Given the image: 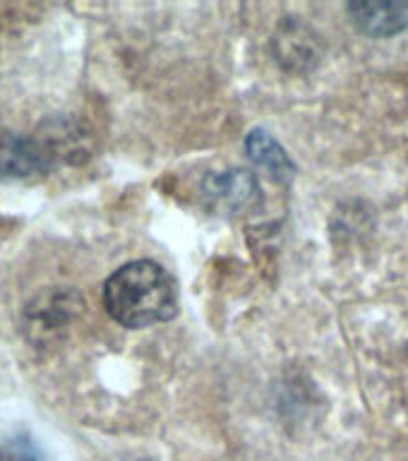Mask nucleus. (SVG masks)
Masks as SVG:
<instances>
[{"instance_id":"6e6552de","label":"nucleus","mask_w":408,"mask_h":461,"mask_svg":"<svg viewBox=\"0 0 408 461\" xmlns=\"http://www.w3.org/2000/svg\"><path fill=\"white\" fill-rule=\"evenodd\" d=\"M128 461H151V459H128Z\"/></svg>"},{"instance_id":"20e7f679","label":"nucleus","mask_w":408,"mask_h":461,"mask_svg":"<svg viewBox=\"0 0 408 461\" xmlns=\"http://www.w3.org/2000/svg\"><path fill=\"white\" fill-rule=\"evenodd\" d=\"M36 142L41 144L50 164H56L58 158L79 161V157L89 151V132L82 130V125L77 122L56 118V121L46 122L43 135L36 137Z\"/></svg>"},{"instance_id":"0eeeda50","label":"nucleus","mask_w":408,"mask_h":461,"mask_svg":"<svg viewBox=\"0 0 408 461\" xmlns=\"http://www.w3.org/2000/svg\"><path fill=\"white\" fill-rule=\"evenodd\" d=\"M0 461H39V456L27 439H14L10 445L0 447Z\"/></svg>"},{"instance_id":"39448f33","label":"nucleus","mask_w":408,"mask_h":461,"mask_svg":"<svg viewBox=\"0 0 408 461\" xmlns=\"http://www.w3.org/2000/svg\"><path fill=\"white\" fill-rule=\"evenodd\" d=\"M349 13L353 14L360 29L377 36L402 32L408 24V5H396V3H385V5L360 3V5L349 7Z\"/></svg>"},{"instance_id":"7ed1b4c3","label":"nucleus","mask_w":408,"mask_h":461,"mask_svg":"<svg viewBox=\"0 0 408 461\" xmlns=\"http://www.w3.org/2000/svg\"><path fill=\"white\" fill-rule=\"evenodd\" d=\"M202 193L212 207L236 212L250 204L252 197L258 194V183L248 171H223L209 176Z\"/></svg>"},{"instance_id":"f257e3e1","label":"nucleus","mask_w":408,"mask_h":461,"mask_svg":"<svg viewBox=\"0 0 408 461\" xmlns=\"http://www.w3.org/2000/svg\"><path fill=\"white\" fill-rule=\"evenodd\" d=\"M104 305L115 322L130 330L168 322L178 310V286L164 267L137 259L111 274L104 286Z\"/></svg>"},{"instance_id":"423d86ee","label":"nucleus","mask_w":408,"mask_h":461,"mask_svg":"<svg viewBox=\"0 0 408 461\" xmlns=\"http://www.w3.org/2000/svg\"><path fill=\"white\" fill-rule=\"evenodd\" d=\"M245 149L250 154V158L255 164H259L267 171H272L277 178H288L294 166L288 161L286 151L281 149L277 140L262 132V130H252L248 140H245Z\"/></svg>"},{"instance_id":"f03ea898","label":"nucleus","mask_w":408,"mask_h":461,"mask_svg":"<svg viewBox=\"0 0 408 461\" xmlns=\"http://www.w3.org/2000/svg\"><path fill=\"white\" fill-rule=\"evenodd\" d=\"M50 158L36 137L17 135L13 130L0 128V178L32 180L49 173Z\"/></svg>"}]
</instances>
